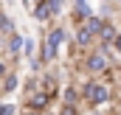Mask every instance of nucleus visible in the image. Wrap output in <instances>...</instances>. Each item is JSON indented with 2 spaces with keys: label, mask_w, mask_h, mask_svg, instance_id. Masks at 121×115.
I'll return each instance as SVG.
<instances>
[{
  "label": "nucleus",
  "mask_w": 121,
  "mask_h": 115,
  "mask_svg": "<svg viewBox=\"0 0 121 115\" xmlns=\"http://www.w3.org/2000/svg\"><path fill=\"white\" fill-rule=\"evenodd\" d=\"M79 95H82V104H87V107H107L113 93L104 82L85 79V82H79Z\"/></svg>",
  "instance_id": "1"
},
{
  "label": "nucleus",
  "mask_w": 121,
  "mask_h": 115,
  "mask_svg": "<svg viewBox=\"0 0 121 115\" xmlns=\"http://www.w3.org/2000/svg\"><path fill=\"white\" fill-rule=\"evenodd\" d=\"M107 67H110V56H107V53H101L99 48L90 51V53L85 56V70H87V73H104Z\"/></svg>",
  "instance_id": "2"
},
{
  "label": "nucleus",
  "mask_w": 121,
  "mask_h": 115,
  "mask_svg": "<svg viewBox=\"0 0 121 115\" xmlns=\"http://www.w3.org/2000/svg\"><path fill=\"white\" fill-rule=\"evenodd\" d=\"M48 104H51V95H48V93H42V90H34V93L26 95V107H28V110L45 112V110H48Z\"/></svg>",
  "instance_id": "3"
},
{
  "label": "nucleus",
  "mask_w": 121,
  "mask_h": 115,
  "mask_svg": "<svg viewBox=\"0 0 121 115\" xmlns=\"http://www.w3.org/2000/svg\"><path fill=\"white\" fill-rule=\"evenodd\" d=\"M39 90L48 93L51 98H56V95H59V76H56V73H42V79H39Z\"/></svg>",
  "instance_id": "4"
},
{
  "label": "nucleus",
  "mask_w": 121,
  "mask_h": 115,
  "mask_svg": "<svg viewBox=\"0 0 121 115\" xmlns=\"http://www.w3.org/2000/svg\"><path fill=\"white\" fill-rule=\"evenodd\" d=\"M65 39H68V31L62 28V25H56V28H51L48 34H45V42H48V45H51L54 51H59V48H62V42H65Z\"/></svg>",
  "instance_id": "5"
},
{
  "label": "nucleus",
  "mask_w": 121,
  "mask_h": 115,
  "mask_svg": "<svg viewBox=\"0 0 121 115\" xmlns=\"http://www.w3.org/2000/svg\"><path fill=\"white\" fill-rule=\"evenodd\" d=\"M23 42H26V37H20L17 31H11V34L6 37V53H9V56H17V53L23 51Z\"/></svg>",
  "instance_id": "6"
},
{
  "label": "nucleus",
  "mask_w": 121,
  "mask_h": 115,
  "mask_svg": "<svg viewBox=\"0 0 121 115\" xmlns=\"http://www.w3.org/2000/svg\"><path fill=\"white\" fill-rule=\"evenodd\" d=\"M20 87V76L14 73V70H9L3 79H0V95H6V93H14Z\"/></svg>",
  "instance_id": "7"
},
{
  "label": "nucleus",
  "mask_w": 121,
  "mask_h": 115,
  "mask_svg": "<svg viewBox=\"0 0 121 115\" xmlns=\"http://www.w3.org/2000/svg\"><path fill=\"white\" fill-rule=\"evenodd\" d=\"M93 39H96V34H90L85 25H79V28H76V34H73V42H76L79 48H90Z\"/></svg>",
  "instance_id": "8"
},
{
  "label": "nucleus",
  "mask_w": 121,
  "mask_h": 115,
  "mask_svg": "<svg viewBox=\"0 0 121 115\" xmlns=\"http://www.w3.org/2000/svg\"><path fill=\"white\" fill-rule=\"evenodd\" d=\"M82 25H85V28L90 31V34H99V31H101V25H104V17L93 11V14H87V17L82 20Z\"/></svg>",
  "instance_id": "9"
},
{
  "label": "nucleus",
  "mask_w": 121,
  "mask_h": 115,
  "mask_svg": "<svg viewBox=\"0 0 121 115\" xmlns=\"http://www.w3.org/2000/svg\"><path fill=\"white\" fill-rule=\"evenodd\" d=\"M62 104H82V95H79V84H68L62 90Z\"/></svg>",
  "instance_id": "10"
},
{
  "label": "nucleus",
  "mask_w": 121,
  "mask_h": 115,
  "mask_svg": "<svg viewBox=\"0 0 121 115\" xmlns=\"http://www.w3.org/2000/svg\"><path fill=\"white\" fill-rule=\"evenodd\" d=\"M34 20H39V23H48V20H51V6H48V0H37V6H34Z\"/></svg>",
  "instance_id": "11"
},
{
  "label": "nucleus",
  "mask_w": 121,
  "mask_h": 115,
  "mask_svg": "<svg viewBox=\"0 0 121 115\" xmlns=\"http://www.w3.org/2000/svg\"><path fill=\"white\" fill-rule=\"evenodd\" d=\"M56 56H59V51H54V48H51V45L42 39V42H39V56H37V59H39L42 65H48V62H54Z\"/></svg>",
  "instance_id": "12"
},
{
  "label": "nucleus",
  "mask_w": 121,
  "mask_h": 115,
  "mask_svg": "<svg viewBox=\"0 0 121 115\" xmlns=\"http://www.w3.org/2000/svg\"><path fill=\"white\" fill-rule=\"evenodd\" d=\"M96 37H99V39H101V42H107V45H110V42H113V37H116V25H113V23H107V20H104V25H101V31H99V34H96Z\"/></svg>",
  "instance_id": "13"
},
{
  "label": "nucleus",
  "mask_w": 121,
  "mask_h": 115,
  "mask_svg": "<svg viewBox=\"0 0 121 115\" xmlns=\"http://www.w3.org/2000/svg\"><path fill=\"white\" fill-rule=\"evenodd\" d=\"M11 31H17V25H14V20L6 14V11H0V34L3 37H9Z\"/></svg>",
  "instance_id": "14"
},
{
  "label": "nucleus",
  "mask_w": 121,
  "mask_h": 115,
  "mask_svg": "<svg viewBox=\"0 0 121 115\" xmlns=\"http://www.w3.org/2000/svg\"><path fill=\"white\" fill-rule=\"evenodd\" d=\"M87 14H93V8H90V3H73V20H85Z\"/></svg>",
  "instance_id": "15"
},
{
  "label": "nucleus",
  "mask_w": 121,
  "mask_h": 115,
  "mask_svg": "<svg viewBox=\"0 0 121 115\" xmlns=\"http://www.w3.org/2000/svg\"><path fill=\"white\" fill-rule=\"evenodd\" d=\"M79 107H82V104H62L59 115H79Z\"/></svg>",
  "instance_id": "16"
},
{
  "label": "nucleus",
  "mask_w": 121,
  "mask_h": 115,
  "mask_svg": "<svg viewBox=\"0 0 121 115\" xmlns=\"http://www.w3.org/2000/svg\"><path fill=\"white\" fill-rule=\"evenodd\" d=\"M34 90H39V79H37V76L26 79V95H28V93H34Z\"/></svg>",
  "instance_id": "17"
},
{
  "label": "nucleus",
  "mask_w": 121,
  "mask_h": 115,
  "mask_svg": "<svg viewBox=\"0 0 121 115\" xmlns=\"http://www.w3.org/2000/svg\"><path fill=\"white\" fill-rule=\"evenodd\" d=\"M17 112V107H14V104H9V101H3V104H0V115H14Z\"/></svg>",
  "instance_id": "18"
},
{
  "label": "nucleus",
  "mask_w": 121,
  "mask_h": 115,
  "mask_svg": "<svg viewBox=\"0 0 121 115\" xmlns=\"http://www.w3.org/2000/svg\"><path fill=\"white\" fill-rule=\"evenodd\" d=\"M34 48H37L34 39H26V42H23V53H26V56H34Z\"/></svg>",
  "instance_id": "19"
},
{
  "label": "nucleus",
  "mask_w": 121,
  "mask_h": 115,
  "mask_svg": "<svg viewBox=\"0 0 121 115\" xmlns=\"http://www.w3.org/2000/svg\"><path fill=\"white\" fill-rule=\"evenodd\" d=\"M110 48L121 53V31H116V37H113V42H110Z\"/></svg>",
  "instance_id": "20"
},
{
  "label": "nucleus",
  "mask_w": 121,
  "mask_h": 115,
  "mask_svg": "<svg viewBox=\"0 0 121 115\" xmlns=\"http://www.w3.org/2000/svg\"><path fill=\"white\" fill-rule=\"evenodd\" d=\"M9 70H11V67H9V62H6V59H0V79H3Z\"/></svg>",
  "instance_id": "21"
},
{
  "label": "nucleus",
  "mask_w": 121,
  "mask_h": 115,
  "mask_svg": "<svg viewBox=\"0 0 121 115\" xmlns=\"http://www.w3.org/2000/svg\"><path fill=\"white\" fill-rule=\"evenodd\" d=\"M20 115H45V112H37V110H28V107H26V110H23Z\"/></svg>",
  "instance_id": "22"
},
{
  "label": "nucleus",
  "mask_w": 121,
  "mask_h": 115,
  "mask_svg": "<svg viewBox=\"0 0 121 115\" xmlns=\"http://www.w3.org/2000/svg\"><path fill=\"white\" fill-rule=\"evenodd\" d=\"M73 3H87V0H73Z\"/></svg>",
  "instance_id": "23"
}]
</instances>
